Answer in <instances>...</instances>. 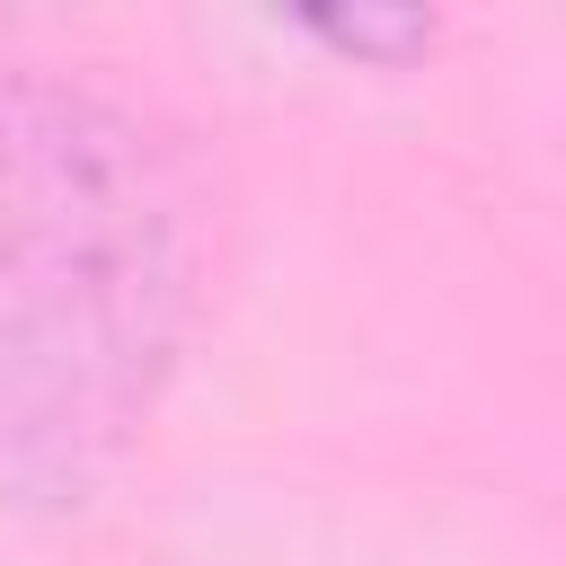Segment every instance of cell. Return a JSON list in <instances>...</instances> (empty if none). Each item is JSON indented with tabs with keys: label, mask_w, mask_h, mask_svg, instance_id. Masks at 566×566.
<instances>
[{
	"label": "cell",
	"mask_w": 566,
	"mask_h": 566,
	"mask_svg": "<svg viewBox=\"0 0 566 566\" xmlns=\"http://www.w3.org/2000/svg\"><path fill=\"white\" fill-rule=\"evenodd\" d=\"M186 336V203L133 106L0 62V469L80 495L150 424Z\"/></svg>",
	"instance_id": "6da1fadb"
},
{
	"label": "cell",
	"mask_w": 566,
	"mask_h": 566,
	"mask_svg": "<svg viewBox=\"0 0 566 566\" xmlns=\"http://www.w3.org/2000/svg\"><path fill=\"white\" fill-rule=\"evenodd\" d=\"M310 35H327V44H345V53H380V62H398V53L424 44V18H310Z\"/></svg>",
	"instance_id": "7a4b0ae2"
}]
</instances>
